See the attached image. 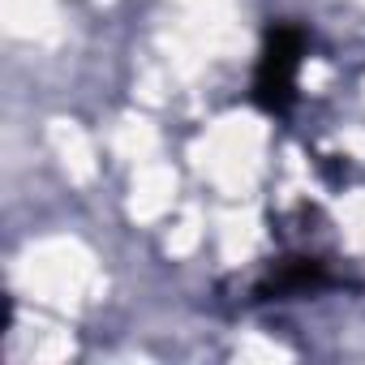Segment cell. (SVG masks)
<instances>
[{
  "mask_svg": "<svg viewBox=\"0 0 365 365\" xmlns=\"http://www.w3.org/2000/svg\"><path fill=\"white\" fill-rule=\"evenodd\" d=\"M305 56V31L292 22H279L267 31L262 56H258V73H254V103L271 116H288L292 99H297V69Z\"/></svg>",
  "mask_w": 365,
  "mask_h": 365,
  "instance_id": "cell-1",
  "label": "cell"
},
{
  "mask_svg": "<svg viewBox=\"0 0 365 365\" xmlns=\"http://www.w3.org/2000/svg\"><path fill=\"white\" fill-rule=\"evenodd\" d=\"M331 275L322 271V262L314 258H288L279 262V271H271V279L262 284V297H284V292H314V288H327Z\"/></svg>",
  "mask_w": 365,
  "mask_h": 365,
  "instance_id": "cell-2",
  "label": "cell"
}]
</instances>
